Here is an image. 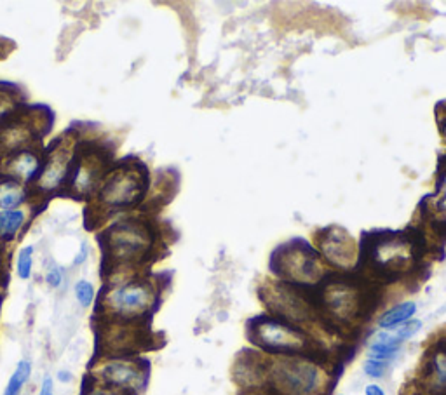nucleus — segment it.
Listing matches in <instances>:
<instances>
[{
  "instance_id": "f257e3e1",
  "label": "nucleus",
  "mask_w": 446,
  "mask_h": 395,
  "mask_svg": "<svg viewBox=\"0 0 446 395\" xmlns=\"http://www.w3.org/2000/svg\"><path fill=\"white\" fill-rule=\"evenodd\" d=\"M251 340L274 353H300L309 345L307 336L298 327L270 317H262L255 322Z\"/></svg>"
},
{
  "instance_id": "f03ea898",
  "label": "nucleus",
  "mask_w": 446,
  "mask_h": 395,
  "mask_svg": "<svg viewBox=\"0 0 446 395\" xmlns=\"http://www.w3.org/2000/svg\"><path fill=\"white\" fill-rule=\"evenodd\" d=\"M275 387L286 395H312L319 389V370L304 359H286L272 370Z\"/></svg>"
},
{
  "instance_id": "7ed1b4c3",
  "label": "nucleus",
  "mask_w": 446,
  "mask_h": 395,
  "mask_svg": "<svg viewBox=\"0 0 446 395\" xmlns=\"http://www.w3.org/2000/svg\"><path fill=\"white\" fill-rule=\"evenodd\" d=\"M145 182L135 169H119L107 178L101 187L100 199L110 208H126L142 199Z\"/></svg>"
},
{
  "instance_id": "20e7f679",
  "label": "nucleus",
  "mask_w": 446,
  "mask_h": 395,
  "mask_svg": "<svg viewBox=\"0 0 446 395\" xmlns=\"http://www.w3.org/2000/svg\"><path fill=\"white\" fill-rule=\"evenodd\" d=\"M150 235L142 225L126 221L110 230V247L113 254L122 259H131L142 256L149 249Z\"/></svg>"
},
{
  "instance_id": "39448f33",
  "label": "nucleus",
  "mask_w": 446,
  "mask_h": 395,
  "mask_svg": "<svg viewBox=\"0 0 446 395\" xmlns=\"http://www.w3.org/2000/svg\"><path fill=\"white\" fill-rule=\"evenodd\" d=\"M150 302H152V291L149 285L139 284V282L120 285L108 295V305L113 312L120 315L142 314L143 310H147Z\"/></svg>"
},
{
  "instance_id": "423d86ee",
  "label": "nucleus",
  "mask_w": 446,
  "mask_h": 395,
  "mask_svg": "<svg viewBox=\"0 0 446 395\" xmlns=\"http://www.w3.org/2000/svg\"><path fill=\"white\" fill-rule=\"evenodd\" d=\"M281 270L291 281L312 282L319 277V265L316 254L307 247H293L285 251L281 259Z\"/></svg>"
},
{
  "instance_id": "0eeeda50",
  "label": "nucleus",
  "mask_w": 446,
  "mask_h": 395,
  "mask_svg": "<svg viewBox=\"0 0 446 395\" xmlns=\"http://www.w3.org/2000/svg\"><path fill=\"white\" fill-rule=\"evenodd\" d=\"M70 160H72V148L68 146H62V148L56 150L45 165L40 171L39 176V187L44 190H55L62 185L63 179L67 178L68 169H70Z\"/></svg>"
},
{
  "instance_id": "6e6552de",
  "label": "nucleus",
  "mask_w": 446,
  "mask_h": 395,
  "mask_svg": "<svg viewBox=\"0 0 446 395\" xmlns=\"http://www.w3.org/2000/svg\"><path fill=\"white\" fill-rule=\"evenodd\" d=\"M410 244L404 242L403 239H391L384 240L377 246L375 258L382 266H387V269H401L404 263L410 259L411 251L408 249Z\"/></svg>"
},
{
  "instance_id": "1a4fd4ad",
  "label": "nucleus",
  "mask_w": 446,
  "mask_h": 395,
  "mask_svg": "<svg viewBox=\"0 0 446 395\" xmlns=\"http://www.w3.org/2000/svg\"><path fill=\"white\" fill-rule=\"evenodd\" d=\"M7 171L21 182H32L42 171V163L32 150H20L7 163Z\"/></svg>"
},
{
  "instance_id": "9d476101",
  "label": "nucleus",
  "mask_w": 446,
  "mask_h": 395,
  "mask_svg": "<svg viewBox=\"0 0 446 395\" xmlns=\"http://www.w3.org/2000/svg\"><path fill=\"white\" fill-rule=\"evenodd\" d=\"M323 249L326 258L330 259L331 263L340 266H347L350 261H353V242H350L349 237L342 232H336V233H330L326 237L323 244Z\"/></svg>"
},
{
  "instance_id": "9b49d317",
  "label": "nucleus",
  "mask_w": 446,
  "mask_h": 395,
  "mask_svg": "<svg viewBox=\"0 0 446 395\" xmlns=\"http://www.w3.org/2000/svg\"><path fill=\"white\" fill-rule=\"evenodd\" d=\"M272 305L274 308H278V312H281L285 317L288 319H304L307 315V307H305L304 300L293 293L288 288H278L272 296Z\"/></svg>"
},
{
  "instance_id": "f8f14e48",
  "label": "nucleus",
  "mask_w": 446,
  "mask_h": 395,
  "mask_svg": "<svg viewBox=\"0 0 446 395\" xmlns=\"http://www.w3.org/2000/svg\"><path fill=\"white\" fill-rule=\"evenodd\" d=\"M103 378L107 379L108 383L117 387H131L136 385V383L142 379V375H139V370L136 366H133L131 362H124V360H113V362H108L107 366L101 371Z\"/></svg>"
},
{
  "instance_id": "ddd939ff",
  "label": "nucleus",
  "mask_w": 446,
  "mask_h": 395,
  "mask_svg": "<svg viewBox=\"0 0 446 395\" xmlns=\"http://www.w3.org/2000/svg\"><path fill=\"white\" fill-rule=\"evenodd\" d=\"M415 312H417V303L415 302H403L396 305V307L389 308L379 319V327L380 329H394V327L406 324L408 321H411Z\"/></svg>"
},
{
  "instance_id": "4468645a",
  "label": "nucleus",
  "mask_w": 446,
  "mask_h": 395,
  "mask_svg": "<svg viewBox=\"0 0 446 395\" xmlns=\"http://www.w3.org/2000/svg\"><path fill=\"white\" fill-rule=\"evenodd\" d=\"M356 300V295L350 293L347 288H335L330 291L326 303L330 305L331 312L338 317H349L354 312V307H358Z\"/></svg>"
},
{
  "instance_id": "2eb2a0df",
  "label": "nucleus",
  "mask_w": 446,
  "mask_h": 395,
  "mask_svg": "<svg viewBox=\"0 0 446 395\" xmlns=\"http://www.w3.org/2000/svg\"><path fill=\"white\" fill-rule=\"evenodd\" d=\"M26 194L16 182H4L0 185V211L18 209L25 202Z\"/></svg>"
},
{
  "instance_id": "dca6fc26",
  "label": "nucleus",
  "mask_w": 446,
  "mask_h": 395,
  "mask_svg": "<svg viewBox=\"0 0 446 395\" xmlns=\"http://www.w3.org/2000/svg\"><path fill=\"white\" fill-rule=\"evenodd\" d=\"M429 383L436 390H446V350H438L429 362Z\"/></svg>"
},
{
  "instance_id": "f3484780",
  "label": "nucleus",
  "mask_w": 446,
  "mask_h": 395,
  "mask_svg": "<svg viewBox=\"0 0 446 395\" xmlns=\"http://www.w3.org/2000/svg\"><path fill=\"white\" fill-rule=\"evenodd\" d=\"M25 223V213L21 209L0 211V239H14Z\"/></svg>"
},
{
  "instance_id": "a211bd4d",
  "label": "nucleus",
  "mask_w": 446,
  "mask_h": 395,
  "mask_svg": "<svg viewBox=\"0 0 446 395\" xmlns=\"http://www.w3.org/2000/svg\"><path fill=\"white\" fill-rule=\"evenodd\" d=\"M30 376H32V364H30V360H20L16 370H14L13 375H11L9 382H7L6 390H4L2 395H20L23 387L28 383Z\"/></svg>"
},
{
  "instance_id": "6ab92c4d",
  "label": "nucleus",
  "mask_w": 446,
  "mask_h": 395,
  "mask_svg": "<svg viewBox=\"0 0 446 395\" xmlns=\"http://www.w3.org/2000/svg\"><path fill=\"white\" fill-rule=\"evenodd\" d=\"M32 269H33V247L26 246L18 253L16 259V273L18 277L23 281H28L32 277Z\"/></svg>"
},
{
  "instance_id": "aec40b11",
  "label": "nucleus",
  "mask_w": 446,
  "mask_h": 395,
  "mask_svg": "<svg viewBox=\"0 0 446 395\" xmlns=\"http://www.w3.org/2000/svg\"><path fill=\"white\" fill-rule=\"evenodd\" d=\"M75 298H77L79 305L82 308H89L94 302V296H96V291H94V285L91 284L89 281H79L74 288Z\"/></svg>"
},
{
  "instance_id": "412c9836",
  "label": "nucleus",
  "mask_w": 446,
  "mask_h": 395,
  "mask_svg": "<svg viewBox=\"0 0 446 395\" xmlns=\"http://www.w3.org/2000/svg\"><path fill=\"white\" fill-rule=\"evenodd\" d=\"M387 364L389 362H384V360L370 359L368 357V360H366L365 366H362V370H365L366 375L372 376V378H382L385 370H387Z\"/></svg>"
},
{
  "instance_id": "4be33fe9",
  "label": "nucleus",
  "mask_w": 446,
  "mask_h": 395,
  "mask_svg": "<svg viewBox=\"0 0 446 395\" xmlns=\"http://www.w3.org/2000/svg\"><path fill=\"white\" fill-rule=\"evenodd\" d=\"M45 282H47L51 288H59L63 284V272L58 266H52L47 273H45Z\"/></svg>"
},
{
  "instance_id": "5701e85b",
  "label": "nucleus",
  "mask_w": 446,
  "mask_h": 395,
  "mask_svg": "<svg viewBox=\"0 0 446 395\" xmlns=\"http://www.w3.org/2000/svg\"><path fill=\"white\" fill-rule=\"evenodd\" d=\"M438 209L441 213L446 214V178L441 183V190H440V199H438Z\"/></svg>"
},
{
  "instance_id": "b1692460",
  "label": "nucleus",
  "mask_w": 446,
  "mask_h": 395,
  "mask_svg": "<svg viewBox=\"0 0 446 395\" xmlns=\"http://www.w3.org/2000/svg\"><path fill=\"white\" fill-rule=\"evenodd\" d=\"M39 395H55V383H52V378H49V376L44 378Z\"/></svg>"
},
{
  "instance_id": "393cba45",
  "label": "nucleus",
  "mask_w": 446,
  "mask_h": 395,
  "mask_svg": "<svg viewBox=\"0 0 446 395\" xmlns=\"http://www.w3.org/2000/svg\"><path fill=\"white\" fill-rule=\"evenodd\" d=\"M86 258H88V246L86 244H82L81 246V253H79L77 256H75V265H82V263L86 261Z\"/></svg>"
},
{
  "instance_id": "a878e982",
  "label": "nucleus",
  "mask_w": 446,
  "mask_h": 395,
  "mask_svg": "<svg viewBox=\"0 0 446 395\" xmlns=\"http://www.w3.org/2000/svg\"><path fill=\"white\" fill-rule=\"evenodd\" d=\"M365 395H385V392L379 385H368L365 389Z\"/></svg>"
},
{
  "instance_id": "bb28decb",
  "label": "nucleus",
  "mask_w": 446,
  "mask_h": 395,
  "mask_svg": "<svg viewBox=\"0 0 446 395\" xmlns=\"http://www.w3.org/2000/svg\"><path fill=\"white\" fill-rule=\"evenodd\" d=\"M70 378H72L70 372H65V371H59V372H58V379H59V382H62V383L70 382Z\"/></svg>"
},
{
  "instance_id": "cd10ccee",
  "label": "nucleus",
  "mask_w": 446,
  "mask_h": 395,
  "mask_svg": "<svg viewBox=\"0 0 446 395\" xmlns=\"http://www.w3.org/2000/svg\"><path fill=\"white\" fill-rule=\"evenodd\" d=\"M94 395H117L115 392H108V390H100V392H96Z\"/></svg>"
},
{
  "instance_id": "c85d7f7f",
  "label": "nucleus",
  "mask_w": 446,
  "mask_h": 395,
  "mask_svg": "<svg viewBox=\"0 0 446 395\" xmlns=\"http://www.w3.org/2000/svg\"><path fill=\"white\" fill-rule=\"evenodd\" d=\"M445 136H446V129H445Z\"/></svg>"
}]
</instances>
